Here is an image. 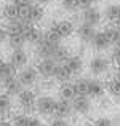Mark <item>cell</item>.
Masks as SVG:
<instances>
[{"instance_id":"29","label":"cell","mask_w":120,"mask_h":126,"mask_svg":"<svg viewBox=\"0 0 120 126\" xmlns=\"http://www.w3.org/2000/svg\"><path fill=\"white\" fill-rule=\"evenodd\" d=\"M91 126H112V121L109 120L107 117H99V118H96V120L93 121Z\"/></svg>"},{"instance_id":"4","label":"cell","mask_w":120,"mask_h":126,"mask_svg":"<svg viewBox=\"0 0 120 126\" xmlns=\"http://www.w3.org/2000/svg\"><path fill=\"white\" fill-rule=\"evenodd\" d=\"M56 67H58V62L53 59H40L37 64V72L40 77L48 80V78H55Z\"/></svg>"},{"instance_id":"3","label":"cell","mask_w":120,"mask_h":126,"mask_svg":"<svg viewBox=\"0 0 120 126\" xmlns=\"http://www.w3.org/2000/svg\"><path fill=\"white\" fill-rule=\"evenodd\" d=\"M72 109L74 112H77L79 115H86L90 110H91V101H90L88 96L85 94H75L71 101Z\"/></svg>"},{"instance_id":"23","label":"cell","mask_w":120,"mask_h":126,"mask_svg":"<svg viewBox=\"0 0 120 126\" xmlns=\"http://www.w3.org/2000/svg\"><path fill=\"white\" fill-rule=\"evenodd\" d=\"M55 78H56V80H59V81H69V78H72L71 72L67 70V67H66L62 62H58V67H56Z\"/></svg>"},{"instance_id":"34","label":"cell","mask_w":120,"mask_h":126,"mask_svg":"<svg viewBox=\"0 0 120 126\" xmlns=\"http://www.w3.org/2000/svg\"><path fill=\"white\" fill-rule=\"evenodd\" d=\"M6 38H8V32L5 31V27H3V29L0 27V43H3Z\"/></svg>"},{"instance_id":"36","label":"cell","mask_w":120,"mask_h":126,"mask_svg":"<svg viewBox=\"0 0 120 126\" xmlns=\"http://www.w3.org/2000/svg\"><path fill=\"white\" fill-rule=\"evenodd\" d=\"M0 126H13L11 121H0Z\"/></svg>"},{"instance_id":"37","label":"cell","mask_w":120,"mask_h":126,"mask_svg":"<svg viewBox=\"0 0 120 126\" xmlns=\"http://www.w3.org/2000/svg\"><path fill=\"white\" fill-rule=\"evenodd\" d=\"M3 64H5V62H3V59H2V58H0V69H2V67H3Z\"/></svg>"},{"instance_id":"11","label":"cell","mask_w":120,"mask_h":126,"mask_svg":"<svg viewBox=\"0 0 120 126\" xmlns=\"http://www.w3.org/2000/svg\"><path fill=\"white\" fill-rule=\"evenodd\" d=\"M62 64L67 67V70L71 72L72 77L80 75V74H82V70H83V61H82V58H79V56H69Z\"/></svg>"},{"instance_id":"33","label":"cell","mask_w":120,"mask_h":126,"mask_svg":"<svg viewBox=\"0 0 120 126\" xmlns=\"http://www.w3.org/2000/svg\"><path fill=\"white\" fill-rule=\"evenodd\" d=\"M29 126H43V123L40 121V118L31 117V120H29Z\"/></svg>"},{"instance_id":"16","label":"cell","mask_w":120,"mask_h":126,"mask_svg":"<svg viewBox=\"0 0 120 126\" xmlns=\"http://www.w3.org/2000/svg\"><path fill=\"white\" fill-rule=\"evenodd\" d=\"M58 93H59L61 99H67V101H72V97L77 94L75 88H74V83H69V81H61V86H59Z\"/></svg>"},{"instance_id":"26","label":"cell","mask_w":120,"mask_h":126,"mask_svg":"<svg viewBox=\"0 0 120 126\" xmlns=\"http://www.w3.org/2000/svg\"><path fill=\"white\" fill-rule=\"evenodd\" d=\"M88 81H90V78H79V80L74 83L75 93H77V94H85L86 96V93H88Z\"/></svg>"},{"instance_id":"38","label":"cell","mask_w":120,"mask_h":126,"mask_svg":"<svg viewBox=\"0 0 120 126\" xmlns=\"http://www.w3.org/2000/svg\"><path fill=\"white\" fill-rule=\"evenodd\" d=\"M2 89H3V83H2V80H0V93H2Z\"/></svg>"},{"instance_id":"27","label":"cell","mask_w":120,"mask_h":126,"mask_svg":"<svg viewBox=\"0 0 120 126\" xmlns=\"http://www.w3.org/2000/svg\"><path fill=\"white\" fill-rule=\"evenodd\" d=\"M29 120L31 117H27V113H18L13 117V126H29Z\"/></svg>"},{"instance_id":"1","label":"cell","mask_w":120,"mask_h":126,"mask_svg":"<svg viewBox=\"0 0 120 126\" xmlns=\"http://www.w3.org/2000/svg\"><path fill=\"white\" fill-rule=\"evenodd\" d=\"M35 101H37V96L32 89H22L18 94V104L21 107L22 113H31L35 109Z\"/></svg>"},{"instance_id":"30","label":"cell","mask_w":120,"mask_h":126,"mask_svg":"<svg viewBox=\"0 0 120 126\" xmlns=\"http://www.w3.org/2000/svg\"><path fill=\"white\" fill-rule=\"evenodd\" d=\"M50 126H71V125H69V121L66 120V118H58V117H55L51 121H50Z\"/></svg>"},{"instance_id":"35","label":"cell","mask_w":120,"mask_h":126,"mask_svg":"<svg viewBox=\"0 0 120 126\" xmlns=\"http://www.w3.org/2000/svg\"><path fill=\"white\" fill-rule=\"evenodd\" d=\"M35 2H37L39 5H42V6H43V5H48V3H51L53 0H35Z\"/></svg>"},{"instance_id":"28","label":"cell","mask_w":120,"mask_h":126,"mask_svg":"<svg viewBox=\"0 0 120 126\" xmlns=\"http://www.w3.org/2000/svg\"><path fill=\"white\" fill-rule=\"evenodd\" d=\"M61 6L66 11H75V10L79 8L77 0H61Z\"/></svg>"},{"instance_id":"5","label":"cell","mask_w":120,"mask_h":126,"mask_svg":"<svg viewBox=\"0 0 120 126\" xmlns=\"http://www.w3.org/2000/svg\"><path fill=\"white\" fill-rule=\"evenodd\" d=\"M55 104H56V101L51 96H40L35 101V110L42 115H53Z\"/></svg>"},{"instance_id":"6","label":"cell","mask_w":120,"mask_h":126,"mask_svg":"<svg viewBox=\"0 0 120 126\" xmlns=\"http://www.w3.org/2000/svg\"><path fill=\"white\" fill-rule=\"evenodd\" d=\"M50 31L55 32L62 40V38H67V37L72 35V32H74V22L72 21H58L50 27Z\"/></svg>"},{"instance_id":"7","label":"cell","mask_w":120,"mask_h":126,"mask_svg":"<svg viewBox=\"0 0 120 126\" xmlns=\"http://www.w3.org/2000/svg\"><path fill=\"white\" fill-rule=\"evenodd\" d=\"M82 21L83 24H88V26H98L101 22V11H99L96 6H88V8H83L82 13Z\"/></svg>"},{"instance_id":"22","label":"cell","mask_w":120,"mask_h":126,"mask_svg":"<svg viewBox=\"0 0 120 126\" xmlns=\"http://www.w3.org/2000/svg\"><path fill=\"white\" fill-rule=\"evenodd\" d=\"M21 27H22V21L19 18L16 19H8L6 21V26H5V31L10 34H21Z\"/></svg>"},{"instance_id":"13","label":"cell","mask_w":120,"mask_h":126,"mask_svg":"<svg viewBox=\"0 0 120 126\" xmlns=\"http://www.w3.org/2000/svg\"><path fill=\"white\" fill-rule=\"evenodd\" d=\"M95 34H96L95 27H93V26H88V24H80L79 29H77V35H79L80 42H83V43H91Z\"/></svg>"},{"instance_id":"25","label":"cell","mask_w":120,"mask_h":126,"mask_svg":"<svg viewBox=\"0 0 120 126\" xmlns=\"http://www.w3.org/2000/svg\"><path fill=\"white\" fill-rule=\"evenodd\" d=\"M106 89H107V93L111 96H114V97H120V80L112 78V80L107 83V86H106Z\"/></svg>"},{"instance_id":"9","label":"cell","mask_w":120,"mask_h":126,"mask_svg":"<svg viewBox=\"0 0 120 126\" xmlns=\"http://www.w3.org/2000/svg\"><path fill=\"white\" fill-rule=\"evenodd\" d=\"M74 112V109H72V104L71 101H67V99H61L59 97V101H56L55 104V117L58 118H67L71 117V113Z\"/></svg>"},{"instance_id":"19","label":"cell","mask_w":120,"mask_h":126,"mask_svg":"<svg viewBox=\"0 0 120 126\" xmlns=\"http://www.w3.org/2000/svg\"><path fill=\"white\" fill-rule=\"evenodd\" d=\"M2 15H3V18H5L6 21H8V19H16V18L19 16V6L16 5L15 2L8 3V5H5V6H3Z\"/></svg>"},{"instance_id":"20","label":"cell","mask_w":120,"mask_h":126,"mask_svg":"<svg viewBox=\"0 0 120 126\" xmlns=\"http://www.w3.org/2000/svg\"><path fill=\"white\" fill-rule=\"evenodd\" d=\"M69 58V51L66 46H62L61 43H59L58 46H55V49H53V54H51V59L56 62H64L66 59Z\"/></svg>"},{"instance_id":"14","label":"cell","mask_w":120,"mask_h":126,"mask_svg":"<svg viewBox=\"0 0 120 126\" xmlns=\"http://www.w3.org/2000/svg\"><path fill=\"white\" fill-rule=\"evenodd\" d=\"M18 69L15 67V65L11 64V62H5L3 64V67L0 69V80H2V83H8L10 80H13V78H16V75H18Z\"/></svg>"},{"instance_id":"12","label":"cell","mask_w":120,"mask_h":126,"mask_svg":"<svg viewBox=\"0 0 120 126\" xmlns=\"http://www.w3.org/2000/svg\"><path fill=\"white\" fill-rule=\"evenodd\" d=\"M10 62H11V64L15 65L16 69L26 67V64H27V53H26L22 48L13 49L11 56H10Z\"/></svg>"},{"instance_id":"2","label":"cell","mask_w":120,"mask_h":126,"mask_svg":"<svg viewBox=\"0 0 120 126\" xmlns=\"http://www.w3.org/2000/svg\"><path fill=\"white\" fill-rule=\"evenodd\" d=\"M18 80L21 81V85L24 86V88H31V86H34L35 83L39 81V72L37 69L31 67V65H26V67H22L21 70L18 72Z\"/></svg>"},{"instance_id":"24","label":"cell","mask_w":120,"mask_h":126,"mask_svg":"<svg viewBox=\"0 0 120 126\" xmlns=\"http://www.w3.org/2000/svg\"><path fill=\"white\" fill-rule=\"evenodd\" d=\"M104 15L109 21H117L120 18V5H109L107 8H106Z\"/></svg>"},{"instance_id":"31","label":"cell","mask_w":120,"mask_h":126,"mask_svg":"<svg viewBox=\"0 0 120 126\" xmlns=\"http://www.w3.org/2000/svg\"><path fill=\"white\" fill-rule=\"evenodd\" d=\"M112 59H114L117 64H120V45H115L114 51H112Z\"/></svg>"},{"instance_id":"32","label":"cell","mask_w":120,"mask_h":126,"mask_svg":"<svg viewBox=\"0 0 120 126\" xmlns=\"http://www.w3.org/2000/svg\"><path fill=\"white\" fill-rule=\"evenodd\" d=\"M18 6H27V5H32L35 0H13Z\"/></svg>"},{"instance_id":"8","label":"cell","mask_w":120,"mask_h":126,"mask_svg":"<svg viewBox=\"0 0 120 126\" xmlns=\"http://www.w3.org/2000/svg\"><path fill=\"white\" fill-rule=\"evenodd\" d=\"M88 69L93 75H101L104 72H107L109 69V59L104 58V56H95V58L90 61Z\"/></svg>"},{"instance_id":"10","label":"cell","mask_w":120,"mask_h":126,"mask_svg":"<svg viewBox=\"0 0 120 126\" xmlns=\"http://www.w3.org/2000/svg\"><path fill=\"white\" fill-rule=\"evenodd\" d=\"M111 43H112V40H111V35H109L107 31H104V32H96L95 37H93V40H91L93 48L98 49V51L106 49L109 45H111Z\"/></svg>"},{"instance_id":"39","label":"cell","mask_w":120,"mask_h":126,"mask_svg":"<svg viewBox=\"0 0 120 126\" xmlns=\"http://www.w3.org/2000/svg\"><path fill=\"white\" fill-rule=\"evenodd\" d=\"M119 74H120V65H119Z\"/></svg>"},{"instance_id":"17","label":"cell","mask_w":120,"mask_h":126,"mask_svg":"<svg viewBox=\"0 0 120 126\" xmlns=\"http://www.w3.org/2000/svg\"><path fill=\"white\" fill-rule=\"evenodd\" d=\"M3 89H5V93L8 96H18L19 93L24 89V86L21 85V81H19L18 77H16V78H13V80H10L8 83L3 85Z\"/></svg>"},{"instance_id":"18","label":"cell","mask_w":120,"mask_h":126,"mask_svg":"<svg viewBox=\"0 0 120 126\" xmlns=\"http://www.w3.org/2000/svg\"><path fill=\"white\" fill-rule=\"evenodd\" d=\"M11 107H13L11 96H8L6 93H5V94L0 93V117H2V118L8 117L10 112H11Z\"/></svg>"},{"instance_id":"15","label":"cell","mask_w":120,"mask_h":126,"mask_svg":"<svg viewBox=\"0 0 120 126\" xmlns=\"http://www.w3.org/2000/svg\"><path fill=\"white\" fill-rule=\"evenodd\" d=\"M102 94H104V86H102V83L98 81V80L90 78V81H88V93H86V96H88V97H101Z\"/></svg>"},{"instance_id":"21","label":"cell","mask_w":120,"mask_h":126,"mask_svg":"<svg viewBox=\"0 0 120 126\" xmlns=\"http://www.w3.org/2000/svg\"><path fill=\"white\" fill-rule=\"evenodd\" d=\"M6 42H8L10 48L18 49V48H22V46H24L26 38L22 37L21 34H10V35H8V38H6Z\"/></svg>"}]
</instances>
